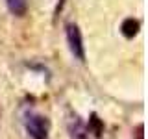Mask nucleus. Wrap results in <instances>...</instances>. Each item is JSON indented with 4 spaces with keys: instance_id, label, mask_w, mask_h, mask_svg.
Instances as JSON below:
<instances>
[{
    "instance_id": "f257e3e1",
    "label": "nucleus",
    "mask_w": 148,
    "mask_h": 139,
    "mask_svg": "<svg viewBox=\"0 0 148 139\" xmlns=\"http://www.w3.org/2000/svg\"><path fill=\"white\" fill-rule=\"evenodd\" d=\"M24 128L32 139H48V120L35 111H28L22 117Z\"/></svg>"
},
{
    "instance_id": "f03ea898",
    "label": "nucleus",
    "mask_w": 148,
    "mask_h": 139,
    "mask_svg": "<svg viewBox=\"0 0 148 139\" xmlns=\"http://www.w3.org/2000/svg\"><path fill=\"white\" fill-rule=\"evenodd\" d=\"M67 43H69V48H71V54L78 59V61H83V59H85L83 41H82L80 28L76 24H67Z\"/></svg>"
},
{
    "instance_id": "7ed1b4c3",
    "label": "nucleus",
    "mask_w": 148,
    "mask_h": 139,
    "mask_svg": "<svg viewBox=\"0 0 148 139\" xmlns=\"http://www.w3.org/2000/svg\"><path fill=\"white\" fill-rule=\"evenodd\" d=\"M69 136L71 139H89V130H87L85 122L78 117V115H72L71 119H69Z\"/></svg>"
},
{
    "instance_id": "20e7f679",
    "label": "nucleus",
    "mask_w": 148,
    "mask_h": 139,
    "mask_svg": "<svg viewBox=\"0 0 148 139\" xmlns=\"http://www.w3.org/2000/svg\"><path fill=\"white\" fill-rule=\"evenodd\" d=\"M8 9L17 17H22L28 9V0H6Z\"/></svg>"
},
{
    "instance_id": "39448f33",
    "label": "nucleus",
    "mask_w": 148,
    "mask_h": 139,
    "mask_svg": "<svg viewBox=\"0 0 148 139\" xmlns=\"http://www.w3.org/2000/svg\"><path fill=\"white\" fill-rule=\"evenodd\" d=\"M137 32H139V22L135 21V19H126V21L122 22V34L126 37L137 35Z\"/></svg>"
},
{
    "instance_id": "423d86ee",
    "label": "nucleus",
    "mask_w": 148,
    "mask_h": 139,
    "mask_svg": "<svg viewBox=\"0 0 148 139\" xmlns=\"http://www.w3.org/2000/svg\"><path fill=\"white\" fill-rule=\"evenodd\" d=\"M87 130H89L91 133H95V137H100V136H102V132H104V126H102L100 119L96 117V115H91V119H89V126H87Z\"/></svg>"
}]
</instances>
